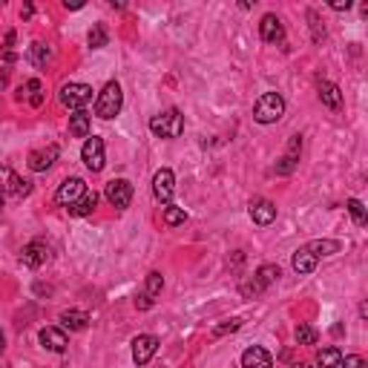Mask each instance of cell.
<instances>
[{
	"instance_id": "6da1fadb",
	"label": "cell",
	"mask_w": 368,
	"mask_h": 368,
	"mask_svg": "<svg viewBox=\"0 0 368 368\" xmlns=\"http://www.w3.org/2000/svg\"><path fill=\"white\" fill-rule=\"evenodd\" d=\"M121 107H124V92H121V86H118L115 81L104 84V89L98 92V98H96V115L104 118V121H110V118H115V115L121 113Z\"/></svg>"
},
{
	"instance_id": "7a4b0ae2",
	"label": "cell",
	"mask_w": 368,
	"mask_h": 368,
	"mask_svg": "<svg viewBox=\"0 0 368 368\" xmlns=\"http://www.w3.org/2000/svg\"><path fill=\"white\" fill-rule=\"evenodd\" d=\"M150 130L159 138H178L184 132V115L176 107H170V110H164V113L150 118Z\"/></svg>"
},
{
	"instance_id": "3957f363",
	"label": "cell",
	"mask_w": 368,
	"mask_h": 368,
	"mask_svg": "<svg viewBox=\"0 0 368 368\" xmlns=\"http://www.w3.org/2000/svg\"><path fill=\"white\" fill-rule=\"evenodd\" d=\"M285 115V98L280 92H265V96L253 104V118L259 124H273Z\"/></svg>"
},
{
	"instance_id": "277c9868",
	"label": "cell",
	"mask_w": 368,
	"mask_h": 368,
	"mask_svg": "<svg viewBox=\"0 0 368 368\" xmlns=\"http://www.w3.org/2000/svg\"><path fill=\"white\" fill-rule=\"evenodd\" d=\"M58 98H61V104H64L67 110L81 113V110L92 101V86H86V84H72V81H69V84L61 86Z\"/></svg>"
},
{
	"instance_id": "5b68a950",
	"label": "cell",
	"mask_w": 368,
	"mask_h": 368,
	"mask_svg": "<svg viewBox=\"0 0 368 368\" xmlns=\"http://www.w3.org/2000/svg\"><path fill=\"white\" fill-rule=\"evenodd\" d=\"M0 193H4V196H18V199H23V196L32 193V184H29L26 178H21L12 167L0 164Z\"/></svg>"
},
{
	"instance_id": "8992f818",
	"label": "cell",
	"mask_w": 368,
	"mask_h": 368,
	"mask_svg": "<svg viewBox=\"0 0 368 368\" xmlns=\"http://www.w3.org/2000/svg\"><path fill=\"white\" fill-rule=\"evenodd\" d=\"M81 159H84L86 170H92V173H101V170H104L107 156H104V142H101L98 135H92V138H86V142H84Z\"/></svg>"
},
{
	"instance_id": "52a82bcc",
	"label": "cell",
	"mask_w": 368,
	"mask_h": 368,
	"mask_svg": "<svg viewBox=\"0 0 368 368\" xmlns=\"http://www.w3.org/2000/svg\"><path fill=\"white\" fill-rule=\"evenodd\" d=\"M104 196H107V202H110L113 207L124 210V207H130V202H132V184H130L127 178H113V181L107 184Z\"/></svg>"
},
{
	"instance_id": "ba28073f",
	"label": "cell",
	"mask_w": 368,
	"mask_h": 368,
	"mask_svg": "<svg viewBox=\"0 0 368 368\" xmlns=\"http://www.w3.org/2000/svg\"><path fill=\"white\" fill-rule=\"evenodd\" d=\"M156 351H159V337H153V334H142L132 340V360L138 365H147L156 357Z\"/></svg>"
},
{
	"instance_id": "9c48e42d",
	"label": "cell",
	"mask_w": 368,
	"mask_h": 368,
	"mask_svg": "<svg viewBox=\"0 0 368 368\" xmlns=\"http://www.w3.org/2000/svg\"><path fill=\"white\" fill-rule=\"evenodd\" d=\"M50 248H46V242H40V239H35V242H29L23 251H21V262L26 265V268H43L46 262H50Z\"/></svg>"
},
{
	"instance_id": "30bf717a",
	"label": "cell",
	"mask_w": 368,
	"mask_h": 368,
	"mask_svg": "<svg viewBox=\"0 0 368 368\" xmlns=\"http://www.w3.org/2000/svg\"><path fill=\"white\" fill-rule=\"evenodd\" d=\"M86 193V184H84V178H67L61 188H58V193H55V199H58V205H64V207H72L81 196Z\"/></svg>"
},
{
	"instance_id": "8fae6325",
	"label": "cell",
	"mask_w": 368,
	"mask_h": 368,
	"mask_svg": "<svg viewBox=\"0 0 368 368\" xmlns=\"http://www.w3.org/2000/svg\"><path fill=\"white\" fill-rule=\"evenodd\" d=\"M58 144H50V147H40V150H32L29 153V170L35 173H43V170H50L55 161H58Z\"/></svg>"
},
{
	"instance_id": "7c38bea8",
	"label": "cell",
	"mask_w": 368,
	"mask_h": 368,
	"mask_svg": "<svg viewBox=\"0 0 368 368\" xmlns=\"http://www.w3.org/2000/svg\"><path fill=\"white\" fill-rule=\"evenodd\" d=\"M153 193H156V199L159 202H170L173 199V193H176V176H173V170H159L156 173V178H153Z\"/></svg>"
},
{
	"instance_id": "4fadbf2b",
	"label": "cell",
	"mask_w": 368,
	"mask_h": 368,
	"mask_svg": "<svg viewBox=\"0 0 368 368\" xmlns=\"http://www.w3.org/2000/svg\"><path fill=\"white\" fill-rule=\"evenodd\" d=\"M259 35L265 43H282L285 40V26L276 15H265L262 23H259Z\"/></svg>"
},
{
	"instance_id": "5bb4252c",
	"label": "cell",
	"mask_w": 368,
	"mask_h": 368,
	"mask_svg": "<svg viewBox=\"0 0 368 368\" xmlns=\"http://www.w3.org/2000/svg\"><path fill=\"white\" fill-rule=\"evenodd\" d=\"M242 368H273V357L262 345H253L242 354Z\"/></svg>"
},
{
	"instance_id": "9a60e30c",
	"label": "cell",
	"mask_w": 368,
	"mask_h": 368,
	"mask_svg": "<svg viewBox=\"0 0 368 368\" xmlns=\"http://www.w3.org/2000/svg\"><path fill=\"white\" fill-rule=\"evenodd\" d=\"M299 150H302V135H294L291 144H288V153L282 156V164H276V173L288 176V173L297 167V161H299Z\"/></svg>"
},
{
	"instance_id": "2e32d148",
	"label": "cell",
	"mask_w": 368,
	"mask_h": 368,
	"mask_svg": "<svg viewBox=\"0 0 368 368\" xmlns=\"http://www.w3.org/2000/svg\"><path fill=\"white\" fill-rule=\"evenodd\" d=\"M40 345L50 348V351H55V354H61V351H67L69 340H67V334H64L61 328H43V331H40Z\"/></svg>"
},
{
	"instance_id": "e0dca14e",
	"label": "cell",
	"mask_w": 368,
	"mask_h": 368,
	"mask_svg": "<svg viewBox=\"0 0 368 368\" xmlns=\"http://www.w3.org/2000/svg\"><path fill=\"white\" fill-rule=\"evenodd\" d=\"M319 101L326 104L328 110H340V107H343V92H340V86L331 84V81H322V84H319Z\"/></svg>"
},
{
	"instance_id": "ac0fdd59",
	"label": "cell",
	"mask_w": 368,
	"mask_h": 368,
	"mask_svg": "<svg viewBox=\"0 0 368 368\" xmlns=\"http://www.w3.org/2000/svg\"><path fill=\"white\" fill-rule=\"evenodd\" d=\"M251 219H253L256 224H270V222L276 219V205L268 202V199H256V202L251 205Z\"/></svg>"
},
{
	"instance_id": "d6986e66",
	"label": "cell",
	"mask_w": 368,
	"mask_h": 368,
	"mask_svg": "<svg viewBox=\"0 0 368 368\" xmlns=\"http://www.w3.org/2000/svg\"><path fill=\"white\" fill-rule=\"evenodd\" d=\"M96 205H98V193L96 190H86L72 207H67L69 210V216H89L92 210H96Z\"/></svg>"
},
{
	"instance_id": "ffe728a7",
	"label": "cell",
	"mask_w": 368,
	"mask_h": 368,
	"mask_svg": "<svg viewBox=\"0 0 368 368\" xmlns=\"http://www.w3.org/2000/svg\"><path fill=\"white\" fill-rule=\"evenodd\" d=\"M61 326L69 331H84L89 326V314L86 311H64L61 314Z\"/></svg>"
},
{
	"instance_id": "44dd1931",
	"label": "cell",
	"mask_w": 368,
	"mask_h": 368,
	"mask_svg": "<svg viewBox=\"0 0 368 368\" xmlns=\"http://www.w3.org/2000/svg\"><path fill=\"white\" fill-rule=\"evenodd\" d=\"M316 362H319V368H343V351L337 345H328L316 354Z\"/></svg>"
},
{
	"instance_id": "7402d4cb",
	"label": "cell",
	"mask_w": 368,
	"mask_h": 368,
	"mask_svg": "<svg viewBox=\"0 0 368 368\" xmlns=\"http://www.w3.org/2000/svg\"><path fill=\"white\" fill-rule=\"evenodd\" d=\"M316 268V256L308 251V248H299L297 253H294V270L297 273H311Z\"/></svg>"
},
{
	"instance_id": "603a6c76",
	"label": "cell",
	"mask_w": 368,
	"mask_h": 368,
	"mask_svg": "<svg viewBox=\"0 0 368 368\" xmlns=\"http://www.w3.org/2000/svg\"><path fill=\"white\" fill-rule=\"evenodd\" d=\"M314 256H331V253H340V242H334V239H316V242H308L305 245Z\"/></svg>"
},
{
	"instance_id": "cb8c5ba5",
	"label": "cell",
	"mask_w": 368,
	"mask_h": 368,
	"mask_svg": "<svg viewBox=\"0 0 368 368\" xmlns=\"http://www.w3.org/2000/svg\"><path fill=\"white\" fill-rule=\"evenodd\" d=\"M69 132H72L75 138H86V135H89V115H86L84 110L69 115Z\"/></svg>"
},
{
	"instance_id": "d4e9b609",
	"label": "cell",
	"mask_w": 368,
	"mask_h": 368,
	"mask_svg": "<svg viewBox=\"0 0 368 368\" xmlns=\"http://www.w3.org/2000/svg\"><path fill=\"white\" fill-rule=\"evenodd\" d=\"M52 58V50L46 43H32L29 46V61L35 64V67H46V61Z\"/></svg>"
},
{
	"instance_id": "484cf974",
	"label": "cell",
	"mask_w": 368,
	"mask_h": 368,
	"mask_svg": "<svg viewBox=\"0 0 368 368\" xmlns=\"http://www.w3.org/2000/svg\"><path fill=\"white\" fill-rule=\"evenodd\" d=\"M161 288H164V280H161V273H147V285H144V297L150 299V302H156V297L161 294Z\"/></svg>"
},
{
	"instance_id": "4316f807",
	"label": "cell",
	"mask_w": 368,
	"mask_h": 368,
	"mask_svg": "<svg viewBox=\"0 0 368 368\" xmlns=\"http://www.w3.org/2000/svg\"><path fill=\"white\" fill-rule=\"evenodd\" d=\"M253 276H256V280H259V282L268 288V285H273L276 280H280V265H262V268H259Z\"/></svg>"
},
{
	"instance_id": "83f0119b",
	"label": "cell",
	"mask_w": 368,
	"mask_h": 368,
	"mask_svg": "<svg viewBox=\"0 0 368 368\" xmlns=\"http://www.w3.org/2000/svg\"><path fill=\"white\" fill-rule=\"evenodd\" d=\"M316 340H319V334H316V328L314 326H297V343L299 345H316Z\"/></svg>"
},
{
	"instance_id": "f1b7e54d",
	"label": "cell",
	"mask_w": 368,
	"mask_h": 368,
	"mask_svg": "<svg viewBox=\"0 0 368 368\" xmlns=\"http://www.w3.org/2000/svg\"><path fill=\"white\" fill-rule=\"evenodd\" d=\"M26 92H29V104H32V107H40V104H43V84H40L38 78L26 81Z\"/></svg>"
},
{
	"instance_id": "f546056e",
	"label": "cell",
	"mask_w": 368,
	"mask_h": 368,
	"mask_svg": "<svg viewBox=\"0 0 368 368\" xmlns=\"http://www.w3.org/2000/svg\"><path fill=\"white\" fill-rule=\"evenodd\" d=\"M89 46H92V50H101V46H107V29H104L101 23L92 26V32H89Z\"/></svg>"
},
{
	"instance_id": "4dcf8cb0",
	"label": "cell",
	"mask_w": 368,
	"mask_h": 368,
	"mask_svg": "<svg viewBox=\"0 0 368 368\" xmlns=\"http://www.w3.org/2000/svg\"><path fill=\"white\" fill-rule=\"evenodd\" d=\"M348 213H351V219L360 224V227H365V207H362V202L360 199H348Z\"/></svg>"
},
{
	"instance_id": "1f68e13d",
	"label": "cell",
	"mask_w": 368,
	"mask_h": 368,
	"mask_svg": "<svg viewBox=\"0 0 368 368\" xmlns=\"http://www.w3.org/2000/svg\"><path fill=\"white\" fill-rule=\"evenodd\" d=\"M184 219H188V213L181 207H164V224L176 227V224H184Z\"/></svg>"
},
{
	"instance_id": "d6a6232c",
	"label": "cell",
	"mask_w": 368,
	"mask_h": 368,
	"mask_svg": "<svg viewBox=\"0 0 368 368\" xmlns=\"http://www.w3.org/2000/svg\"><path fill=\"white\" fill-rule=\"evenodd\" d=\"M262 291H265V285H262V282L256 280V276H251V280H245V282H242V294H245L248 299H253V297H259Z\"/></svg>"
},
{
	"instance_id": "836d02e7",
	"label": "cell",
	"mask_w": 368,
	"mask_h": 368,
	"mask_svg": "<svg viewBox=\"0 0 368 368\" xmlns=\"http://www.w3.org/2000/svg\"><path fill=\"white\" fill-rule=\"evenodd\" d=\"M239 328H242V319H230V322H224V326H219L213 334L222 337V334H227V331H239Z\"/></svg>"
},
{
	"instance_id": "e575fe53",
	"label": "cell",
	"mask_w": 368,
	"mask_h": 368,
	"mask_svg": "<svg viewBox=\"0 0 368 368\" xmlns=\"http://www.w3.org/2000/svg\"><path fill=\"white\" fill-rule=\"evenodd\" d=\"M343 368H368V365L360 354H351V357H343Z\"/></svg>"
},
{
	"instance_id": "d590c367",
	"label": "cell",
	"mask_w": 368,
	"mask_h": 368,
	"mask_svg": "<svg viewBox=\"0 0 368 368\" xmlns=\"http://www.w3.org/2000/svg\"><path fill=\"white\" fill-rule=\"evenodd\" d=\"M308 21H311V29H314V40H322V38H326V29H319L316 12H308Z\"/></svg>"
},
{
	"instance_id": "8d00e7d4",
	"label": "cell",
	"mask_w": 368,
	"mask_h": 368,
	"mask_svg": "<svg viewBox=\"0 0 368 368\" xmlns=\"http://www.w3.org/2000/svg\"><path fill=\"white\" fill-rule=\"evenodd\" d=\"M331 9H337V12H345V9H351V0H345V4H331Z\"/></svg>"
},
{
	"instance_id": "74e56055",
	"label": "cell",
	"mask_w": 368,
	"mask_h": 368,
	"mask_svg": "<svg viewBox=\"0 0 368 368\" xmlns=\"http://www.w3.org/2000/svg\"><path fill=\"white\" fill-rule=\"evenodd\" d=\"M4 348H6V337H4V331H0V354H4Z\"/></svg>"
},
{
	"instance_id": "f35d334b",
	"label": "cell",
	"mask_w": 368,
	"mask_h": 368,
	"mask_svg": "<svg viewBox=\"0 0 368 368\" xmlns=\"http://www.w3.org/2000/svg\"><path fill=\"white\" fill-rule=\"evenodd\" d=\"M0 207H4V193H0Z\"/></svg>"
},
{
	"instance_id": "ab89813d",
	"label": "cell",
	"mask_w": 368,
	"mask_h": 368,
	"mask_svg": "<svg viewBox=\"0 0 368 368\" xmlns=\"http://www.w3.org/2000/svg\"><path fill=\"white\" fill-rule=\"evenodd\" d=\"M294 368H308V365H294Z\"/></svg>"
}]
</instances>
